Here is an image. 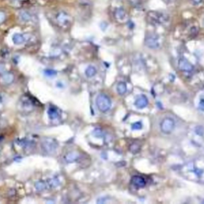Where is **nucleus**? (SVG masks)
<instances>
[{"label": "nucleus", "instance_id": "obj_1", "mask_svg": "<svg viewBox=\"0 0 204 204\" xmlns=\"http://www.w3.org/2000/svg\"><path fill=\"white\" fill-rule=\"evenodd\" d=\"M148 21L151 24L154 26H159L161 24L165 23L168 22L169 19L168 15L167 14H163V13H160V12H149L148 14Z\"/></svg>", "mask_w": 204, "mask_h": 204}, {"label": "nucleus", "instance_id": "obj_2", "mask_svg": "<svg viewBox=\"0 0 204 204\" xmlns=\"http://www.w3.org/2000/svg\"><path fill=\"white\" fill-rule=\"evenodd\" d=\"M96 104H97V108L100 110L105 113L110 109L111 108V100L107 95L104 93H101L97 96V99H96Z\"/></svg>", "mask_w": 204, "mask_h": 204}, {"label": "nucleus", "instance_id": "obj_3", "mask_svg": "<svg viewBox=\"0 0 204 204\" xmlns=\"http://www.w3.org/2000/svg\"><path fill=\"white\" fill-rule=\"evenodd\" d=\"M175 121L171 117H165L160 123V129L165 134H170L175 128Z\"/></svg>", "mask_w": 204, "mask_h": 204}, {"label": "nucleus", "instance_id": "obj_4", "mask_svg": "<svg viewBox=\"0 0 204 204\" xmlns=\"http://www.w3.org/2000/svg\"><path fill=\"white\" fill-rule=\"evenodd\" d=\"M145 45L151 49H157L160 46L158 36L155 34H148L145 38Z\"/></svg>", "mask_w": 204, "mask_h": 204}, {"label": "nucleus", "instance_id": "obj_5", "mask_svg": "<svg viewBox=\"0 0 204 204\" xmlns=\"http://www.w3.org/2000/svg\"><path fill=\"white\" fill-rule=\"evenodd\" d=\"M178 67L181 71L183 72H191L194 69V66L190 61L184 58H181L179 59L178 62Z\"/></svg>", "mask_w": 204, "mask_h": 204}, {"label": "nucleus", "instance_id": "obj_6", "mask_svg": "<svg viewBox=\"0 0 204 204\" xmlns=\"http://www.w3.org/2000/svg\"><path fill=\"white\" fill-rule=\"evenodd\" d=\"M131 183L136 188H143L146 186V181L141 175H134L131 179Z\"/></svg>", "mask_w": 204, "mask_h": 204}, {"label": "nucleus", "instance_id": "obj_7", "mask_svg": "<svg viewBox=\"0 0 204 204\" xmlns=\"http://www.w3.org/2000/svg\"><path fill=\"white\" fill-rule=\"evenodd\" d=\"M148 104V100L144 95H141L140 97H138L135 101L136 107H137L138 108H143L146 107Z\"/></svg>", "mask_w": 204, "mask_h": 204}, {"label": "nucleus", "instance_id": "obj_8", "mask_svg": "<svg viewBox=\"0 0 204 204\" xmlns=\"http://www.w3.org/2000/svg\"><path fill=\"white\" fill-rule=\"evenodd\" d=\"M57 20L60 25H63L69 22V15L65 12H59L57 15Z\"/></svg>", "mask_w": 204, "mask_h": 204}, {"label": "nucleus", "instance_id": "obj_9", "mask_svg": "<svg viewBox=\"0 0 204 204\" xmlns=\"http://www.w3.org/2000/svg\"><path fill=\"white\" fill-rule=\"evenodd\" d=\"M57 145L55 144V141H53V140H47L43 144V148H44L47 152H53V150H55L57 148Z\"/></svg>", "mask_w": 204, "mask_h": 204}, {"label": "nucleus", "instance_id": "obj_10", "mask_svg": "<svg viewBox=\"0 0 204 204\" xmlns=\"http://www.w3.org/2000/svg\"><path fill=\"white\" fill-rule=\"evenodd\" d=\"M48 115L50 116V119L54 120V119L58 118L59 116V113H58V108L53 106H50V108L48 109Z\"/></svg>", "mask_w": 204, "mask_h": 204}, {"label": "nucleus", "instance_id": "obj_11", "mask_svg": "<svg viewBox=\"0 0 204 204\" xmlns=\"http://www.w3.org/2000/svg\"><path fill=\"white\" fill-rule=\"evenodd\" d=\"M13 41H14V44L19 45V44H22L24 41H25V38L24 36L21 34H15L13 36Z\"/></svg>", "mask_w": 204, "mask_h": 204}, {"label": "nucleus", "instance_id": "obj_12", "mask_svg": "<svg viewBox=\"0 0 204 204\" xmlns=\"http://www.w3.org/2000/svg\"><path fill=\"white\" fill-rule=\"evenodd\" d=\"M117 92L120 95H124L127 91V86L124 82H120L116 87Z\"/></svg>", "mask_w": 204, "mask_h": 204}, {"label": "nucleus", "instance_id": "obj_13", "mask_svg": "<svg viewBox=\"0 0 204 204\" xmlns=\"http://www.w3.org/2000/svg\"><path fill=\"white\" fill-rule=\"evenodd\" d=\"M35 188L39 191H42L48 188V184H47V182H45V181H39L36 183Z\"/></svg>", "mask_w": 204, "mask_h": 204}, {"label": "nucleus", "instance_id": "obj_14", "mask_svg": "<svg viewBox=\"0 0 204 204\" xmlns=\"http://www.w3.org/2000/svg\"><path fill=\"white\" fill-rule=\"evenodd\" d=\"M126 16V12L124 9L120 7L116 11V17L120 20H123Z\"/></svg>", "mask_w": 204, "mask_h": 204}, {"label": "nucleus", "instance_id": "obj_15", "mask_svg": "<svg viewBox=\"0 0 204 204\" xmlns=\"http://www.w3.org/2000/svg\"><path fill=\"white\" fill-rule=\"evenodd\" d=\"M97 73V69L94 66H88L86 70V75L88 77H92Z\"/></svg>", "mask_w": 204, "mask_h": 204}, {"label": "nucleus", "instance_id": "obj_16", "mask_svg": "<svg viewBox=\"0 0 204 204\" xmlns=\"http://www.w3.org/2000/svg\"><path fill=\"white\" fill-rule=\"evenodd\" d=\"M78 158V155H77L76 153L74 152H70L68 155H66V160L68 163H72V162H74L77 160Z\"/></svg>", "mask_w": 204, "mask_h": 204}, {"label": "nucleus", "instance_id": "obj_17", "mask_svg": "<svg viewBox=\"0 0 204 204\" xmlns=\"http://www.w3.org/2000/svg\"><path fill=\"white\" fill-rule=\"evenodd\" d=\"M20 19L23 22H28L31 19V14L27 11H22L20 13Z\"/></svg>", "mask_w": 204, "mask_h": 204}, {"label": "nucleus", "instance_id": "obj_18", "mask_svg": "<svg viewBox=\"0 0 204 204\" xmlns=\"http://www.w3.org/2000/svg\"><path fill=\"white\" fill-rule=\"evenodd\" d=\"M93 136L97 138H101L104 136V133L102 132V130L101 128H96L94 130L93 133Z\"/></svg>", "mask_w": 204, "mask_h": 204}, {"label": "nucleus", "instance_id": "obj_19", "mask_svg": "<svg viewBox=\"0 0 204 204\" xmlns=\"http://www.w3.org/2000/svg\"><path fill=\"white\" fill-rule=\"evenodd\" d=\"M44 73H45V75L49 77H54V76L57 74V72L54 71V70H53V69H46V70H45Z\"/></svg>", "mask_w": 204, "mask_h": 204}, {"label": "nucleus", "instance_id": "obj_20", "mask_svg": "<svg viewBox=\"0 0 204 204\" xmlns=\"http://www.w3.org/2000/svg\"><path fill=\"white\" fill-rule=\"evenodd\" d=\"M142 127H143V124L141 121H137L132 124V128L133 130H140L142 128Z\"/></svg>", "mask_w": 204, "mask_h": 204}, {"label": "nucleus", "instance_id": "obj_21", "mask_svg": "<svg viewBox=\"0 0 204 204\" xmlns=\"http://www.w3.org/2000/svg\"><path fill=\"white\" fill-rule=\"evenodd\" d=\"M3 81L6 83H11V81H13V76H12L11 74H9V73L4 75V77H3Z\"/></svg>", "mask_w": 204, "mask_h": 204}, {"label": "nucleus", "instance_id": "obj_22", "mask_svg": "<svg viewBox=\"0 0 204 204\" xmlns=\"http://www.w3.org/2000/svg\"><path fill=\"white\" fill-rule=\"evenodd\" d=\"M195 133L199 136H203L204 134V128L201 126H199L195 128Z\"/></svg>", "mask_w": 204, "mask_h": 204}, {"label": "nucleus", "instance_id": "obj_23", "mask_svg": "<svg viewBox=\"0 0 204 204\" xmlns=\"http://www.w3.org/2000/svg\"><path fill=\"white\" fill-rule=\"evenodd\" d=\"M199 109L202 111H204V99L200 100V102H199Z\"/></svg>", "mask_w": 204, "mask_h": 204}, {"label": "nucleus", "instance_id": "obj_24", "mask_svg": "<svg viewBox=\"0 0 204 204\" xmlns=\"http://www.w3.org/2000/svg\"><path fill=\"white\" fill-rule=\"evenodd\" d=\"M5 18H6L5 13H4V12H2V11H0V22H3V21H4V19H5Z\"/></svg>", "mask_w": 204, "mask_h": 204}, {"label": "nucleus", "instance_id": "obj_25", "mask_svg": "<svg viewBox=\"0 0 204 204\" xmlns=\"http://www.w3.org/2000/svg\"><path fill=\"white\" fill-rule=\"evenodd\" d=\"M192 2H193L195 4H199V3L202 2V0H192Z\"/></svg>", "mask_w": 204, "mask_h": 204}]
</instances>
